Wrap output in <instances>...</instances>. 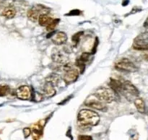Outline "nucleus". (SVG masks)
Listing matches in <instances>:
<instances>
[{
    "instance_id": "9d476101",
    "label": "nucleus",
    "mask_w": 148,
    "mask_h": 140,
    "mask_svg": "<svg viewBox=\"0 0 148 140\" xmlns=\"http://www.w3.org/2000/svg\"><path fill=\"white\" fill-rule=\"evenodd\" d=\"M91 54H92V53H83L81 55L80 57L77 59V66L79 67V69H80L82 73L84 72V70H85V65H86V63L90 59Z\"/></svg>"
},
{
    "instance_id": "6ab92c4d",
    "label": "nucleus",
    "mask_w": 148,
    "mask_h": 140,
    "mask_svg": "<svg viewBox=\"0 0 148 140\" xmlns=\"http://www.w3.org/2000/svg\"><path fill=\"white\" fill-rule=\"evenodd\" d=\"M59 21H60V20H59V18L53 19V20H52V21L51 22V23H49L47 26H46V30H47L49 32L53 31V30L55 29V27H56V26H57V25L59 24Z\"/></svg>"
},
{
    "instance_id": "2eb2a0df",
    "label": "nucleus",
    "mask_w": 148,
    "mask_h": 140,
    "mask_svg": "<svg viewBox=\"0 0 148 140\" xmlns=\"http://www.w3.org/2000/svg\"><path fill=\"white\" fill-rule=\"evenodd\" d=\"M148 43V32L141 33L134 40V44H143Z\"/></svg>"
},
{
    "instance_id": "a211bd4d",
    "label": "nucleus",
    "mask_w": 148,
    "mask_h": 140,
    "mask_svg": "<svg viewBox=\"0 0 148 140\" xmlns=\"http://www.w3.org/2000/svg\"><path fill=\"white\" fill-rule=\"evenodd\" d=\"M52 59L55 62L58 64H65L66 63V61H67V58L65 57L64 55L61 54L60 53H55L52 56Z\"/></svg>"
},
{
    "instance_id": "c85d7f7f",
    "label": "nucleus",
    "mask_w": 148,
    "mask_h": 140,
    "mask_svg": "<svg viewBox=\"0 0 148 140\" xmlns=\"http://www.w3.org/2000/svg\"><path fill=\"white\" fill-rule=\"evenodd\" d=\"M0 7H1V1H0Z\"/></svg>"
},
{
    "instance_id": "1a4fd4ad",
    "label": "nucleus",
    "mask_w": 148,
    "mask_h": 140,
    "mask_svg": "<svg viewBox=\"0 0 148 140\" xmlns=\"http://www.w3.org/2000/svg\"><path fill=\"white\" fill-rule=\"evenodd\" d=\"M51 40L54 44L60 46L66 43L67 40V36L64 32L58 31L52 36Z\"/></svg>"
},
{
    "instance_id": "b1692460",
    "label": "nucleus",
    "mask_w": 148,
    "mask_h": 140,
    "mask_svg": "<svg viewBox=\"0 0 148 140\" xmlns=\"http://www.w3.org/2000/svg\"><path fill=\"white\" fill-rule=\"evenodd\" d=\"M77 140H92V138L88 135H79L78 136Z\"/></svg>"
},
{
    "instance_id": "aec40b11",
    "label": "nucleus",
    "mask_w": 148,
    "mask_h": 140,
    "mask_svg": "<svg viewBox=\"0 0 148 140\" xmlns=\"http://www.w3.org/2000/svg\"><path fill=\"white\" fill-rule=\"evenodd\" d=\"M10 88L7 85H1L0 86V96H6L10 94Z\"/></svg>"
},
{
    "instance_id": "4be33fe9",
    "label": "nucleus",
    "mask_w": 148,
    "mask_h": 140,
    "mask_svg": "<svg viewBox=\"0 0 148 140\" xmlns=\"http://www.w3.org/2000/svg\"><path fill=\"white\" fill-rule=\"evenodd\" d=\"M83 34V32H78V33H75V35H73L72 38V40L74 43V46L76 47L77 45L78 44L79 41V39H80V36Z\"/></svg>"
},
{
    "instance_id": "6e6552de",
    "label": "nucleus",
    "mask_w": 148,
    "mask_h": 140,
    "mask_svg": "<svg viewBox=\"0 0 148 140\" xmlns=\"http://www.w3.org/2000/svg\"><path fill=\"white\" fill-rule=\"evenodd\" d=\"M16 96L22 100H27L32 98V92L30 88L27 85L19 87L16 90Z\"/></svg>"
},
{
    "instance_id": "5701e85b",
    "label": "nucleus",
    "mask_w": 148,
    "mask_h": 140,
    "mask_svg": "<svg viewBox=\"0 0 148 140\" xmlns=\"http://www.w3.org/2000/svg\"><path fill=\"white\" fill-rule=\"evenodd\" d=\"M81 14V11L79 10H72L68 14H66V16H78Z\"/></svg>"
},
{
    "instance_id": "0eeeda50",
    "label": "nucleus",
    "mask_w": 148,
    "mask_h": 140,
    "mask_svg": "<svg viewBox=\"0 0 148 140\" xmlns=\"http://www.w3.org/2000/svg\"><path fill=\"white\" fill-rule=\"evenodd\" d=\"M85 104L86 106L90 107V108H95V109L99 110V111H106L107 110V107L105 105V102L100 100L94 95L88 97L85 100Z\"/></svg>"
},
{
    "instance_id": "4468645a",
    "label": "nucleus",
    "mask_w": 148,
    "mask_h": 140,
    "mask_svg": "<svg viewBox=\"0 0 148 140\" xmlns=\"http://www.w3.org/2000/svg\"><path fill=\"white\" fill-rule=\"evenodd\" d=\"M1 14L7 19H12L16 15V10L14 7L9 6L4 9Z\"/></svg>"
},
{
    "instance_id": "423d86ee",
    "label": "nucleus",
    "mask_w": 148,
    "mask_h": 140,
    "mask_svg": "<svg viewBox=\"0 0 148 140\" xmlns=\"http://www.w3.org/2000/svg\"><path fill=\"white\" fill-rule=\"evenodd\" d=\"M49 10L43 5H38L37 7H33L27 12V17L32 22H36L39 18V16L42 14H47Z\"/></svg>"
},
{
    "instance_id": "bb28decb",
    "label": "nucleus",
    "mask_w": 148,
    "mask_h": 140,
    "mask_svg": "<svg viewBox=\"0 0 148 140\" xmlns=\"http://www.w3.org/2000/svg\"><path fill=\"white\" fill-rule=\"evenodd\" d=\"M129 3H130V0H124L122 1V6H124V7L127 6L129 4Z\"/></svg>"
},
{
    "instance_id": "412c9836",
    "label": "nucleus",
    "mask_w": 148,
    "mask_h": 140,
    "mask_svg": "<svg viewBox=\"0 0 148 140\" xmlns=\"http://www.w3.org/2000/svg\"><path fill=\"white\" fill-rule=\"evenodd\" d=\"M133 48L137 51H148V43L143 44H133Z\"/></svg>"
},
{
    "instance_id": "393cba45",
    "label": "nucleus",
    "mask_w": 148,
    "mask_h": 140,
    "mask_svg": "<svg viewBox=\"0 0 148 140\" xmlns=\"http://www.w3.org/2000/svg\"><path fill=\"white\" fill-rule=\"evenodd\" d=\"M30 133H31V131H30V128H23V134H24V137L25 139L27 138V137L30 135Z\"/></svg>"
},
{
    "instance_id": "f8f14e48",
    "label": "nucleus",
    "mask_w": 148,
    "mask_h": 140,
    "mask_svg": "<svg viewBox=\"0 0 148 140\" xmlns=\"http://www.w3.org/2000/svg\"><path fill=\"white\" fill-rule=\"evenodd\" d=\"M43 92L46 97L51 98V97L54 96L56 91L55 89L54 86L50 82H46L45 85L43 87Z\"/></svg>"
},
{
    "instance_id": "9b49d317",
    "label": "nucleus",
    "mask_w": 148,
    "mask_h": 140,
    "mask_svg": "<svg viewBox=\"0 0 148 140\" xmlns=\"http://www.w3.org/2000/svg\"><path fill=\"white\" fill-rule=\"evenodd\" d=\"M108 85H109L111 89L114 91V93L122 94L123 82H121L120 81L117 80V79H111V81H110Z\"/></svg>"
},
{
    "instance_id": "f3484780",
    "label": "nucleus",
    "mask_w": 148,
    "mask_h": 140,
    "mask_svg": "<svg viewBox=\"0 0 148 140\" xmlns=\"http://www.w3.org/2000/svg\"><path fill=\"white\" fill-rule=\"evenodd\" d=\"M46 81L51 83L53 86H57L58 84L60 82V77L56 74H51L49 75V76H48L46 77Z\"/></svg>"
},
{
    "instance_id": "ddd939ff",
    "label": "nucleus",
    "mask_w": 148,
    "mask_h": 140,
    "mask_svg": "<svg viewBox=\"0 0 148 140\" xmlns=\"http://www.w3.org/2000/svg\"><path fill=\"white\" fill-rule=\"evenodd\" d=\"M134 105H135L136 108H137V111H138L139 112L141 113H145V101L143 98H135L134 100Z\"/></svg>"
},
{
    "instance_id": "7ed1b4c3",
    "label": "nucleus",
    "mask_w": 148,
    "mask_h": 140,
    "mask_svg": "<svg viewBox=\"0 0 148 140\" xmlns=\"http://www.w3.org/2000/svg\"><path fill=\"white\" fill-rule=\"evenodd\" d=\"M98 99L105 103H110L115 99V93L111 89L106 87H100L96 89L93 94Z\"/></svg>"
},
{
    "instance_id": "39448f33",
    "label": "nucleus",
    "mask_w": 148,
    "mask_h": 140,
    "mask_svg": "<svg viewBox=\"0 0 148 140\" xmlns=\"http://www.w3.org/2000/svg\"><path fill=\"white\" fill-rule=\"evenodd\" d=\"M122 94L129 100H131L132 98H138L140 95L138 89L131 83L130 81H125L123 82Z\"/></svg>"
},
{
    "instance_id": "a878e982",
    "label": "nucleus",
    "mask_w": 148,
    "mask_h": 140,
    "mask_svg": "<svg viewBox=\"0 0 148 140\" xmlns=\"http://www.w3.org/2000/svg\"><path fill=\"white\" fill-rule=\"evenodd\" d=\"M141 11H142L141 8H140V7H134V8L132 10V11L130 12V14H135V13H137V12H141Z\"/></svg>"
},
{
    "instance_id": "20e7f679",
    "label": "nucleus",
    "mask_w": 148,
    "mask_h": 140,
    "mask_svg": "<svg viewBox=\"0 0 148 140\" xmlns=\"http://www.w3.org/2000/svg\"><path fill=\"white\" fill-rule=\"evenodd\" d=\"M115 68L121 72H134L138 70L137 66L129 59H121L115 64Z\"/></svg>"
},
{
    "instance_id": "dca6fc26",
    "label": "nucleus",
    "mask_w": 148,
    "mask_h": 140,
    "mask_svg": "<svg viewBox=\"0 0 148 140\" xmlns=\"http://www.w3.org/2000/svg\"><path fill=\"white\" fill-rule=\"evenodd\" d=\"M52 20H53V18L48 16L46 14H42L39 16V25L41 26H47L52 21Z\"/></svg>"
},
{
    "instance_id": "f03ea898",
    "label": "nucleus",
    "mask_w": 148,
    "mask_h": 140,
    "mask_svg": "<svg viewBox=\"0 0 148 140\" xmlns=\"http://www.w3.org/2000/svg\"><path fill=\"white\" fill-rule=\"evenodd\" d=\"M64 73L63 74V79L66 85L74 83L79 77V71L75 69L69 64H65L64 65Z\"/></svg>"
},
{
    "instance_id": "cd10ccee",
    "label": "nucleus",
    "mask_w": 148,
    "mask_h": 140,
    "mask_svg": "<svg viewBox=\"0 0 148 140\" xmlns=\"http://www.w3.org/2000/svg\"><path fill=\"white\" fill-rule=\"evenodd\" d=\"M143 25H144V27H145L146 29H148V17H147V19H146V20L145 21L144 24H143Z\"/></svg>"
},
{
    "instance_id": "f257e3e1",
    "label": "nucleus",
    "mask_w": 148,
    "mask_h": 140,
    "mask_svg": "<svg viewBox=\"0 0 148 140\" xmlns=\"http://www.w3.org/2000/svg\"><path fill=\"white\" fill-rule=\"evenodd\" d=\"M78 123L82 126H94L100 121V116L95 111L88 109H82L77 115Z\"/></svg>"
}]
</instances>
